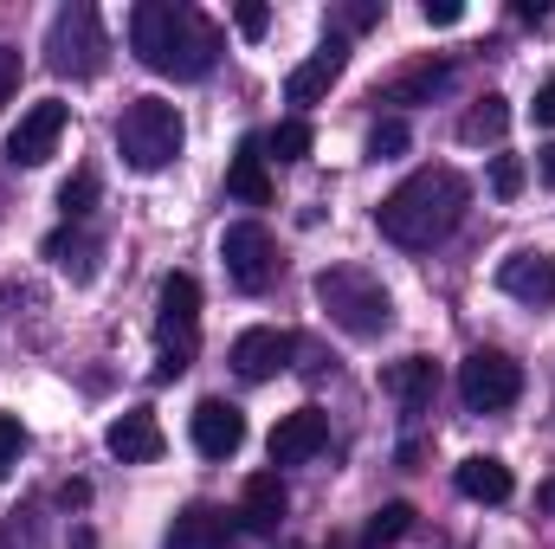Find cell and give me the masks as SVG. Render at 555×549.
I'll return each instance as SVG.
<instances>
[{
	"label": "cell",
	"mask_w": 555,
	"mask_h": 549,
	"mask_svg": "<svg viewBox=\"0 0 555 549\" xmlns=\"http://www.w3.org/2000/svg\"><path fill=\"white\" fill-rule=\"evenodd\" d=\"M233 544V518L214 511V505H188L175 524H168V544L162 549H227Z\"/></svg>",
	"instance_id": "18"
},
{
	"label": "cell",
	"mask_w": 555,
	"mask_h": 549,
	"mask_svg": "<svg viewBox=\"0 0 555 549\" xmlns=\"http://www.w3.org/2000/svg\"><path fill=\"white\" fill-rule=\"evenodd\" d=\"M382 388H388L408 413H420V408H433V395H439V369H433L426 356H401V362L382 375Z\"/></svg>",
	"instance_id": "19"
},
{
	"label": "cell",
	"mask_w": 555,
	"mask_h": 549,
	"mask_svg": "<svg viewBox=\"0 0 555 549\" xmlns=\"http://www.w3.org/2000/svg\"><path fill=\"white\" fill-rule=\"evenodd\" d=\"M498 291L517 297V304H530V310H550L555 304V259L550 253H511L498 266Z\"/></svg>",
	"instance_id": "11"
},
{
	"label": "cell",
	"mask_w": 555,
	"mask_h": 549,
	"mask_svg": "<svg viewBox=\"0 0 555 549\" xmlns=\"http://www.w3.org/2000/svg\"><path fill=\"white\" fill-rule=\"evenodd\" d=\"M310 124H304V117H291V124H278L272 137H266V155H272V162H304V155H310Z\"/></svg>",
	"instance_id": "25"
},
{
	"label": "cell",
	"mask_w": 555,
	"mask_h": 549,
	"mask_svg": "<svg viewBox=\"0 0 555 549\" xmlns=\"http://www.w3.org/2000/svg\"><path fill=\"white\" fill-rule=\"evenodd\" d=\"M104 446H111V459H124V465H149V459H162V426H155L149 408H130L104 426Z\"/></svg>",
	"instance_id": "15"
},
{
	"label": "cell",
	"mask_w": 555,
	"mask_h": 549,
	"mask_svg": "<svg viewBox=\"0 0 555 549\" xmlns=\"http://www.w3.org/2000/svg\"><path fill=\"white\" fill-rule=\"evenodd\" d=\"M194 446H201L207 459H233V452L246 446V413L233 408V401H220V395H207V401L194 408Z\"/></svg>",
	"instance_id": "13"
},
{
	"label": "cell",
	"mask_w": 555,
	"mask_h": 549,
	"mask_svg": "<svg viewBox=\"0 0 555 549\" xmlns=\"http://www.w3.org/2000/svg\"><path fill=\"white\" fill-rule=\"evenodd\" d=\"M504 130H511V104H504V98H478V104L465 111V124H459L465 142H498Z\"/></svg>",
	"instance_id": "23"
},
{
	"label": "cell",
	"mask_w": 555,
	"mask_h": 549,
	"mask_svg": "<svg viewBox=\"0 0 555 549\" xmlns=\"http://www.w3.org/2000/svg\"><path fill=\"white\" fill-rule=\"evenodd\" d=\"M543 181H555V142L543 149Z\"/></svg>",
	"instance_id": "36"
},
{
	"label": "cell",
	"mask_w": 555,
	"mask_h": 549,
	"mask_svg": "<svg viewBox=\"0 0 555 549\" xmlns=\"http://www.w3.org/2000/svg\"><path fill=\"white\" fill-rule=\"evenodd\" d=\"M20 452H26V426H20L13 413H0V478L20 465Z\"/></svg>",
	"instance_id": "29"
},
{
	"label": "cell",
	"mask_w": 555,
	"mask_h": 549,
	"mask_svg": "<svg viewBox=\"0 0 555 549\" xmlns=\"http://www.w3.org/2000/svg\"><path fill=\"white\" fill-rule=\"evenodd\" d=\"M65 124H72V104H59V98L26 104L20 124L7 130V162H13V168H39V162H52V155H59V137H65Z\"/></svg>",
	"instance_id": "8"
},
{
	"label": "cell",
	"mask_w": 555,
	"mask_h": 549,
	"mask_svg": "<svg viewBox=\"0 0 555 549\" xmlns=\"http://www.w3.org/2000/svg\"><path fill=\"white\" fill-rule=\"evenodd\" d=\"M155 343H162L155 375H162V382L188 375V362H194V349H201V284H194V272H168V278H162Z\"/></svg>",
	"instance_id": "5"
},
{
	"label": "cell",
	"mask_w": 555,
	"mask_h": 549,
	"mask_svg": "<svg viewBox=\"0 0 555 549\" xmlns=\"http://www.w3.org/2000/svg\"><path fill=\"white\" fill-rule=\"evenodd\" d=\"M408 531H414V505H382V511L369 518L362 544H369V549H382V544H395V537H408Z\"/></svg>",
	"instance_id": "24"
},
{
	"label": "cell",
	"mask_w": 555,
	"mask_h": 549,
	"mask_svg": "<svg viewBox=\"0 0 555 549\" xmlns=\"http://www.w3.org/2000/svg\"><path fill=\"white\" fill-rule=\"evenodd\" d=\"M291 356H297V336L266 323V330H246V336H233V356H227V362H233L246 382H272Z\"/></svg>",
	"instance_id": "10"
},
{
	"label": "cell",
	"mask_w": 555,
	"mask_h": 549,
	"mask_svg": "<svg viewBox=\"0 0 555 549\" xmlns=\"http://www.w3.org/2000/svg\"><path fill=\"white\" fill-rule=\"evenodd\" d=\"M233 20H240V33H246V39H266V26H272V7H259V0H246V7L233 13Z\"/></svg>",
	"instance_id": "30"
},
{
	"label": "cell",
	"mask_w": 555,
	"mask_h": 549,
	"mask_svg": "<svg viewBox=\"0 0 555 549\" xmlns=\"http://www.w3.org/2000/svg\"><path fill=\"white\" fill-rule=\"evenodd\" d=\"M13 85H20V52H7V46H0V104L13 98Z\"/></svg>",
	"instance_id": "32"
},
{
	"label": "cell",
	"mask_w": 555,
	"mask_h": 549,
	"mask_svg": "<svg viewBox=\"0 0 555 549\" xmlns=\"http://www.w3.org/2000/svg\"><path fill=\"white\" fill-rule=\"evenodd\" d=\"M46 259L72 278V284H91V278H98V259H104V240H98V233H85V227L72 220V227L46 233Z\"/></svg>",
	"instance_id": "16"
},
{
	"label": "cell",
	"mask_w": 555,
	"mask_h": 549,
	"mask_svg": "<svg viewBox=\"0 0 555 549\" xmlns=\"http://www.w3.org/2000/svg\"><path fill=\"white\" fill-rule=\"evenodd\" d=\"M408 142H414V130H408L401 117H388V124L369 130V155H375V162H395V155H408Z\"/></svg>",
	"instance_id": "27"
},
{
	"label": "cell",
	"mask_w": 555,
	"mask_h": 549,
	"mask_svg": "<svg viewBox=\"0 0 555 549\" xmlns=\"http://www.w3.org/2000/svg\"><path fill=\"white\" fill-rule=\"evenodd\" d=\"M465 207H472V181L459 175V168H414L382 207H375V227H382V240H395V246H408V253H426V246H439L459 220H465Z\"/></svg>",
	"instance_id": "1"
},
{
	"label": "cell",
	"mask_w": 555,
	"mask_h": 549,
	"mask_svg": "<svg viewBox=\"0 0 555 549\" xmlns=\"http://www.w3.org/2000/svg\"><path fill=\"white\" fill-rule=\"evenodd\" d=\"M537 124H550V130H555V78L537 91Z\"/></svg>",
	"instance_id": "33"
},
{
	"label": "cell",
	"mask_w": 555,
	"mask_h": 549,
	"mask_svg": "<svg viewBox=\"0 0 555 549\" xmlns=\"http://www.w3.org/2000/svg\"><path fill=\"white\" fill-rule=\"evenodd\" d=\"M343 65H349V46H343V39H323V46L284 78V98H291V104H317V98H330V85L343 78Z\"/></svg>",
	"instance_id": "14"
},
{
	"label": "cell",
	"mask_w": 555,
	"mask_h": 549,
	"mask_svg": "<svg viewBox=\"0 0 555 549\" xmlns=\"http://www.w3.org/2000/svg\"><path fill=\"white\" fill-rule=\"evenodd\" d=\"M459 491H465L472 505H504V498L517 491V478H511V465H504V459L478 452V459H465V465H459Z\"/></svg>",
	"instance_id": "20"
},
{
	"label": "cell",
	"mask_w": 555,
	"mask_h": 549,
	"mask_svg": "<svg viewBox=\"0 0 555 549\" xmlns=\"http://www.w3.org/2000/svg\"><path fill=\"white\" fill-rule=\"evenodd\" d=\"M181 111L175 104H162V98H137L124 117H117V155L137 168V175H155V168H168L175 155H181Z\"/></svg>",
	"instance_id": "4"
},
{
	"label": "cell",
	"mask_w": 555,
	"mask_h": 549,
	"mask_svg": "<svg viewBox=\"0 0 555 549\" xmlns=\"http://www.w3.org/2000/svg\"><path fill=\"white\" fill-rule=\"evenodd\" d=\"M491 194H498V201H517V194H524V162H517V155H498V162H491Z\"/></svg>",
	"instance_id": "28"
},
{
	"label": "cell",
	"mask_w": 555,
	"mask_h": 549,
	"mask_svg": "<svg viewBox=\"0 0 555 549\" xmlns=\"http://www.w3.org/2000/svg\"><path fill=\"white\" fill-rule=\"evenodd\" d=\"M537 505H543V511H550V518H555V478H550V485H543V491H537Z\"/></svg>",
	"instance_id": "35"
},
{
	"label": "cell",
	"mask_w": 555,
	"mask_h": 549,
	"mask_svg": "<svg viewBox=\"0 0 555 549\" xmlns=\"http://www.w3.org/2000/svg\"><path fill=\"white\" fill-rule=\"evenodd\" d=\"M382 20V7L375 0H362V7H349V26H375Z\"/></svg>",
	"instance_id": "34"
},
{
	"label": "cell",
	"mask_w": 555,
	"mask_h": 549,
	"mask_svg": "<svg viewBox=\"0 0 555 549\" xmlns=\"http://www.w3.org/2000/svg\"><path fill=\"white\" fill-rule=\"evenodd\" d=\"M323 446H330V413L323 408H297L272 426V465H304Z\"/></svg>",
	"instance_id": "12"
},
{
	"label": "cell",
	"mask_w": 555,
	"mask_h": 549,
	"mask_svg": "<svg viewBox=\"0 0 555 549\" xmlns=\"http://www.w3.org/2000/svg\"><path fill=\"white\" fill-rule=\"evenodd\" d=\"M104 52H111V39H104V20H98L91 0H72V7L52 13L46 65H52L59 78H98V72H104Z\"/></svg>",
	"instance_id": "6"
},
{
	"label": "cell",
	"mask_w": 555,
	"mask_h": 549,
	"mask_svg": "<svg viewBox=\"0 0 555 549\" xmlns=\"http://www.w3.org/2000/svg\"><path fill=\"white\" fill-rule=\"evenodd\" d=\"M130 46L149 72L162 78H207L214 59H220V26L201 13V7H181V0H142L130 13Z\"/></svg>",
	"instance_id": "2"
},
{
	"label": "cell",
	"mask_w": 555,
	"mask_h": 549,
	"mask_svg": "<svg viewBox=\"0 0 555 549\" xmlns=\"http://www.w3.org/2000/svg\"><path fill=\"white\" fill-rule=\"evenodd\" d=\"M446 85H452V65H446V59H426V65H414V72L388 78L382 98H388V104H433Z\"/></svg>",
	"instance_id": "22"
},
{
	"label": "cell",
	"mask_w": 555,
	"mask_h": 549,
	"mask_svg": "<svg viewBox=\"0 0 555 549\" xmlns=\"http://www.w3.org/2000/svg\"><path fill=\"white\" fill-rule=\"evenodd\" d=\"M91 201H98V168H78V175L59 188V207H65V220H85Z\"/></svg>",
	"instance_id": "26"
},
{
	"label": "cell",
	"mask_w": 555,
	"mask_h": 549,
	"mask_svg": "<svg viewBox=\"0 0 555 549\" xmlns=\"http://www.w3.org/2000/svg\"><path fill=\"white\" fill-rule=\"evenodd\" d=\"M227 194L246 201V207H266L272 201V175H266V142H246L227 168Z\"/></svg>",
	"instance_id": "21"
},
{
	"label": "cell",
	"mask_w": 555,
	"mask_h": 549,
	"mask_svg": "<svg viewBox=\"0 0 555 549\" xmlns=\"http://www.w3.org/2000/svg\"><path fill=\"white\" fill-rule=\"evenodd\" d=\"M317 304L330 310V323H336L343 336H382V330L395 323L388 284L375 272H362V266H330V272L317 278Z\"/></svg>",
	"instance_id": "3"
},
{
	"label": "cell",
	"mask_w": 555,
	"mask_h": 549,
	"mask_svg": "<svg viewBox=\"0 0 555 549\" xmlns=\"http://www.w3.org/2000/svg\"><path fill=\"white\" fill-rule=\"evenodd\" d=\"M420 13H426V26H459V20H465V7H459V0H426Z\"/></svg>",
	"instance_id": "31"
},
{
	"label": "cell",
	"mask_w": 555,
	"mask_h": 549,
	"mask_svg": "<svg viewBox=\"0 0 555 549\" xmlns=\"http://www.w3.org/2000/svg\"><path fill=\"white\" fill-rule=\"evenodd\" d=\"M220 259H227V278L240 291H266L278 278V240L259 227V220H240L220 233Z\"/></svg>",
	"instance_id": "9"
},
{
	"label": "cell",
	"mask_w": 555,
	"mask_h": 549,
	"mask_svg": "<svg viewBox=\"0 0 555 549\" xmlns=\"http://www.w3.org/2000/svg\"><path fill=\"white\" fill-rule=\"evenodd\" d=\"M517 395H524V369L504 349H472L459 362V401L472 413H504Z\"/></svg>",
	"instance_id": "7"
},
{
	"label": "cell",
	"mask_w": 555,
	"mask_h": 549,
	"mask_svg": "<svg viewBox=\"0 0 555 549\" xmlns=\"http://www.w3.org/2000/svg\"><path fill=\"white\" fill-rule=\"evenodd\" d=\"M284 505H291V498H284V478H278V472H253L246 491H240V511H233V518H240L246 531L272 537L278 524H284Z\"/></svg>",
	"instance_id": "17"
}]
</instances>
